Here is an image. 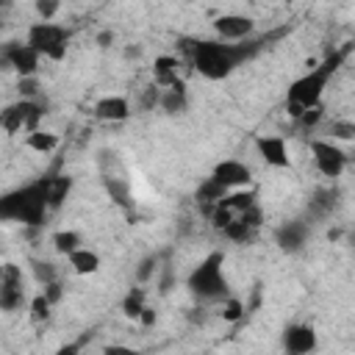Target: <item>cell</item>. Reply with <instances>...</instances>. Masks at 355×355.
<instances>
[{
	"mask_svg": "<svg viewBox=\"0 0 355 355\" xmlns=\"http://www.w3.org/2000/svg\"><path fill=\"white\" fill-rule=\"evenodd\" d=\"M266 39H241V42H225V39H180V53L191 64L194 72H200L208 80H225L236 72L244 61L255 58L261 53Z\"/></svg>",
	"mask_w": 355,
	"mask_h": 355,
	"instance_id": "6da1fadb",
	"label": "cell"
},
{
	"mask_svg": "<svg viewBox=\"0 0 355 355\" xmlns=\"http://www.w3.org/2000/svg\"><path fill=\"white\" fill-rule=\"evenodd\" d=\"M349 50H352L349 42H347L344 47H333L319 64H313L305 75H300V78L288 86V92H286V111H288L294 119H297L302 111H308V108H313V105H322V94H324L327 83H330V78L338 72V67L347 61Z\"/></svg>",
	"mask_w": 355,
	"mask_h": 355,
	"instance_id": "7a4b0ae2",
	"label": "cell"
},
{
	"mask_svg": "<svg viewBox=\"0 0 355 355\" xmlns=\"http://www.w3.org/2000/svg\"><path fill=\"white\" fill-rule=\"evenodd\" d=\"M50 214L47 205V180L36 178L25 186H17L0 194V222H19L25 227H42Z\"/></svg>",
	"mask_w": 355,
	"mask_h": 355,
	"instance_id": "3957f363",
	"label": "cell"
},
{
	"mask_svg": "<svg viewBox=\"0 0 355 355\" xmlns=\"http://www.w3.org/2000/svg\"><path fill=\"white\" fill-rule=\"evenodd\" d=\"M222 266H225V255L219 250H214L189 272L186 286L200 302H219L230 294V283H227Z\"/></svg>",
	"mask_w": 355,
	"mask_h": 355,
	"instance_id": "277c9868",
	"label": "cell"
},
{
	"mask_svg": "<svg viewBox=\"0 0 355 355\" xmlns=\"http://www.w3.org/2000/svg\"><path fill=\"white\" fill-rule=\"evenodd\" d=\"M25 42L42 55V58H50V61H61L67 55V47H69V31L53 19H39L28 28L25 33Z\"/></svg>",
	"mask_w": 355,
	"mask_h": 355,
	"instance_id": "5b68a950",
	"label": "cell"
},
{
	"mask_svg": "<svg viewBox=\"0 0 355 355\" xmlns=\"http://www.w3.org/2000/svg\"><path fill=\"white\" fill-rule=\"evenodd\" d=\"M44 119V105L36 97H19L17 103H8L0 111V128L6 133H31L42 125Z\"/></svg>",
	"mask_w": 355,
	"mask_h": 355,
	"instance_id": "8992f818",
	"label": "cell"
},
{
	"mask_svg": "<svg viewBox=\"0 0 355 355\" xmlns=\"http://www.w3.org/2000/svg\"><path fill=\"white\" fill-rule=\"evenodd\" d=\"M311 155H313L316 169L324 178H330V180L341 178L344 169H347V164H349V155L333 139H311Z\"/></svg>",
	"mask_w": 355,
	"mask_h": 355,
	"instance_id": "52a82bcc",
	"label": "cell"
},
{
	"mask_svg": "<svg viewBox=\"0 0 355 355\" xmlns=\"http://www.w3.org/2000/svg\"><path fill=\"white\" fill-rule=\"evenodd\" d=\"M261 225H263V211H261L258 202H255V205H250V208L233 214V216L227 219V225L222 227V236L230 239V241H236V244H247V241L255 239V233L261 230Z\"/></svg>",
	"mask_w": 355,
	"mask_h": 355,
	"instance_id": "ba28073f",
	"label": "cell"
},
{
	"mask_svg": "<svg viewBox=\"0 0 355 355\" xmlns=\"http://www.w3.org/2000/svg\"><path fill=\"white\" fill-rule=\"evenodd\" d=\"M308 239H311V222L308 219H288V222L277 225V230H275V244L288 255L305 250Z\"/></svg>",
	"mask_w": 355,
	"mask_h": 355,
	"instance_id": "9c48e42d",
	"label": "cell"
},
{
	"mask_svg": "<svg viewBox=\"0 0 355 355\" xmlns=\"http://www.w3.org/2000/svg\"><path fill=\"white\" fill-rule=\"evenodd\" d=\"M214 33L225 42H241L255 33V19L247 14H219L214 19Z\"/></svg>",
	"mask_w": 355,
	"mask_h": 355,
	"instance_id": "30bf717a",
	"label": "cell"
},
{
	"mask_svg": "<svg viewBox=\"0 0 355 355\" xmlns=\"http://www.w3.org/2000/svg\"><path fill=\"white\" fill-rule=\"evenodd\" d=\"M3 58H6V64H8L19 78L36 75V72H39V61H42V55H39L28 42H11V44L3 50Z\"/></svg>",
	"mask_w": 355,
	"mask_h": 355,
	"instance_id": "8fae6325",
	"label": "cell"
},
{
	"mask_svg": "<svg viewBox=\"0 0 355 355\" xmlns=\"http://www.w3.org/2000/svg\"><path fill=\"white\" fill-rule=\"evenodd\" d=\"M25 300L22 288V272L17 263H3V277H0V311H17Z\"/></svg>",
	"mask_w": 355,
	"mask_h": 355,
	"instance_id": "7c38bea8",
	"label": "cell"
},
{
	"mask_svg": "<svg viewBox=\"0 0 355 355\" xmlns=\"http://www.w3.org/2000/svg\"><path fill=\"white\" fill-rule=\"evenodd\" d=\"M211 178H214L216 183H222V186L230 191V189H244V186H250V183H252V169H250L244 161H239V158H225V161H219V164L214 166Z\"/></svg>",
	"mask_w": 355,
	"mask_h": 355,
	"instance_id": "4fadbf2b",
	"label": "cell"
},
{
	"mask_svg": "<svg viewBox=\"0 0 355 355\" xmlns=\"http://www.w3.org/2000/svg\"><path fill=\"white\" fill-rule=\"evenodd\" d=\"M255 150L261 155V161L266 166H275V169H286L291 166V155H288V144L283 136H255Z\"/></svg>",
	"mask_w": 355,
	"mask_h": 355,
	"instance_id": "5bb4252c",
	"label": "cell"
},
{
	"mask_svg": "<svg viewBox=\"0 0 355 355\" xmlns=\"http://www.w3.org/2000/svg\"><path fill=\"white\" fill-rule=\"evenodd\" d=\"M283 349L291 355H308L316 349V330L313 324L305 322H294L283 330Z\"/></svg>",
	"mask_w": 355,
	"mask_h": 355,
	"instance_id": "9a60e30c",
	"label": "cell"
},
{
	"mask_svg": "<svg viewBox=\"0 0 355 355\" xmlns=\"http://www.w3.org/2000/svg\"><path fill=\"white\" fill-rule=\"evenodd\" d=\"M94 116L100 122H125L130 116V103L122 94H108L94 103Z\"/></svg>",
	"mask_w": 355,
	"mask_h": 355,
	"instance_id": "2e32d148",
	"label": "cell"
},
{
	"mask_svg": "<svg viewBox=\"0 0 355 355\" xmlns=\"http://www.w3.org/2000/svg\"><path fill=\"white\" fill-rule=\"evenodd\" d=\"M158 108H161V111H166L169 116L183 114V111L189 108L186 83H183V80H178V83H172V86H164V89H161V97H158Z\"/></svg>",
	"mask_w": 355,
	"mask_h": 355,
	"instance_id": "e0dca14e",
	"label": "cell"
},
{
	"mask_svg": "<svg viewBox=\"0 0 355 355\" xmlns=\"http://www.w3.org/2000/svg\"><path fill=\"white\" fill-rule=\"evenodd\" d=\"M180 58H175V55H158L155 58V67H153V78H155V86H172V83H178V80H183L180 78Z\"/></svg>",
	"mask_w": 355,
	"mask_h": 355,
	"instance_id": "ac0fdd59",
	"label": "cell"
},
{
	"mask_svg": "<svg viewBox=\"0 0 355 355\" xmlns=\"http://www.w3.org/2000/svg\"><path fill=\"white\" fill-rule=\"evenodd\" d=\"M67 261H69V266H72L75 275H94L100 269V255L94 250L83 247V244L75 247L72 252H67Z\"/></svg>",
	"mask_w": 355,
	"mask_h": 355,
	"instance_id": "d6986e66",
	"label": "cell"
},
{
	"mask_svg": "<svg viewBox=\"0 0 355 355\" xmlns=\"http://www.w3.org/2000/svg\"><path fill=\"white\" fill-rule=\"evenodd\" d=\"M44 180H47V205H50V211H55L69 197L72 178L69 175H44Z\"/></svg>",
	"mask_w": 355,
	"mask_h": 355,
	"instance_id": "ffe728a7",
	"label": "cell"
},
{
	"mask_svg": "<svg viewBox=\"0 0 355 355\" xmlns=\"http://www.w3.org/2000/svg\"><path fill=\"white\" fill-rule=\"evenodd\" d=\"M336 205H338V191H336V189H319V191L311 197L308 214H311V219H319V216L333 214Z\"/></svg>",
	"mask_w": 355,
	"mask_h": 355,
	"instance_id": "44dd1931",
	"label": "cell"
},
{
	"mask_svg": "<svg viewBox=\"0 0 355 355\" xmlns=\"http://www.w3.org/2000/svg\"><path fill=\"white\" fill-rule=\"evenodd\" d=\"M58 144H61L58 133H50V130H42V128H36V130H31V133L25 136V147L33 150V153H42V155L53 153Z\"/></svg>",
	"mask_w": 355,
	"mask_h": 355,
	"instance_id": "7402d4cb",
	"label": "cell"
},
{
	"mask_svg": "<svg viewBox=\"0 0 355 355\" xmlns=\"http://www.w3.org/2000/svg\"><path fill=\"white\" fill-rule=\"evenodd\" d=\"M103 183H105L108 197H111L116 205H122V208H130V205H133L130 186H128V180H125V178H119V175H103Z\"/></svg>",
	"mask_w": 355,
	"mask_h": 355,
	"instance_id": "603a6c76",
	"label": "cell"
},
{
	"mask_svg": "<svg viewBox=\"0 0 355 355\" xmlns=\"http://www.w3.org/2000/svg\"><path fill=\"white\" fill-rule=\"evenodd\" d=\"M225 194H227V189H225L222 183H216V180L208 175V178L200 183V189H197V202H200L205 211H211V205H214L216 200H222Z\"/></svg>",
	"mask_w": 355,
	"mask_h": 355,
	"instance_id": "cb8c5ba5",
	"label": "cell"
},
{
	"mask_svg": "<svg viewBox=\"0 0 355 355\" xmlns=\"http://www.w3.org/2000/svg\"><path fill=\"white\" fill-rule=\"evenodd\" d=\"M80 244H83V239H80L78 230H55V233H53V247H55V252H61V255L72 252V250L80 247Z\"/></svg>",
	"mask_w": 355,
	"mask_h": 355,
	"instance_id": "d4e9b609",
	"label": "cell"
},
{
	"mask_svg": "<svg viewBox=\"0 0 355 355\" xmlns=\"http://www.w3.org/2000/svg\"><path fill=\"white\" fill-rule=\"evenodd\" d=\"M141 311H144V288H130L122 300V313L130 319H139Z\"/></svg>",
	"mask_w": 355,
	"mask_h": 355,
	"instance_id": "484cf974",
	"label": "cell"
},
{
	"mask_svg": "<svg viewBox=\"0 0 355 355\" xmlns=\"http://www.w3.org/2000/svg\"><path fill=\"white\" fill-rule=\"evenodd\" d=\"M222 302V319L227 322V324H236V322H241L244 319V302L239 300V297H233V294H227L225 300H219Z\"/></svg>",
	"mask_w": 355,
	"mask_h": 355,
	"instance_id": "4316f807",
	"label": "cell"
},
{
	"mask_svg": "<svg viewBox=\"0 0 355 355\" xmlns=\"http://www.w3.org/2000/svg\"><path fill=\"white\" fill-rule=\"evenodd\" d=\"M327 133L333 141H352L355 139V122L352 119H333Z\"/></svg>",
	"mask_w": 355,
	"mask_h": 355,
	"instance_id": "83f0119b",
	"label": "cell"
},
{
	"mask_svg": "<svg viewBox=\"0 0 355 355\" xmlns=\"http://www.w3.org/2000/svg\"><path fill=\"white\" fill-rule=\"evenodd\" d=\"M50 308H53V302H50L44 294H36V297L31 300V319H33V322H47Z\"/></svg>",
	"mask_w": 355,
	"mask_h": 355,
	"instance_id": "f1b7e54d",
	"label": "cell"
},
{
	"mask_svg": "<svg viewBox=\"0 0 355 355\" xmlns=\"http://www.w3.org/2000/svg\"><path fill=\"white\" fill-rule=\"evenodd\" d=\"M33 277H36V283H39V286H44V283L55 280V277H58V272H55V266H53L50 261H33Z\"/></svg>",
	"mask_w": 355,
	"mask_h": 355,
	"instance_id": "f546056e",
	"label": "cell"
},
{
	"mask_svg": "<svg viewBox=\"0 0 355 355\" xmlns=\"http://www.w3.org/2000/svg\"><path fill=\"white\" fill-rule=\"evenodd\" d=\"M33 8L39 19H55V14L61 11V0H33Z\"/></svg>",
	"mask_w": 355,
	"mask_h": 355,
	"instance_id": "4dcf8cb0",
	"label": "cell"
},
{
	"mask_svg": "<svg viewBox=\"0 0 355 355\" xmlns=\"http://www.w3.org/2000/svg\"><path fill=\"white\" fill-rule=\"evenodd\" d=\"M17 89H19V97H36V94H39V80H36V75L19 78Z\"/></svg>",
	"mask_w": 355,
	"mask_h": 355,
	"instance_id": "1f68e13d",
	"label": "cell"
},
{
	"mask_svg": "<svg viewBox=\"0 0 355 355\" xmlns=\"http://www.w3.org/2000/svg\"><path fill=\"white\" fill-rule=\"evenodd\" d=\"M42 294L55 305V302H61V297H64V288H61V283H58V277L55 280H50V283H44L42 286Z\"/></svg>",
	"mask_w": 355,
	"mask_h": 355,
	"instance_id": "d6a6232c",
	"label": "cell"
},
{
	"mask_svg": "<svg viewBox=\"0 0 355 355\" xmlns=\"http://www.w3.org/2000/svg\"><path fill=\"white\" fill-rule=\"evenodd\" d=\"M189 319H191L194 324H202V322H205V308H191V311H189Z\"/></svg>",
	"mask_w": 355,
	"mask_h": 355,
	"instance_id": "836d02e7",
	"label": "cell"
},
{
	"mask_svg": "<svg viewBox=\"0 0 355 355\" xmlns=\"http://www.w3.org/2000/svg\"><path fill=\"white\" fill-rule=\"evenodd\" d=\"M139 322H141V324H153V322H155V311L144 305V311L139 313Z\"/></svg>",
	"mask_w": 355,
	"mask_h": 355,
	"instance_id": "e575fe53",
	"label": "cell"
},
{
	"mask_svg": "<svg viewBox=\"0 0 355 355\" xmlns=\"http://www.w3.org/2000/svg\"><path fill=\"white\" fill-rule=\"evenodd\" d=\"M153 263H155V258H147V261L141 263V269H139V277H141V280H144V277L153 272Z\"/></svg>",
	"mask_w": 355,
	"mask_h": 355,
	"instance_id": "d590c367",
	"label": "cell"
},
{
	"mask_svg": "<svg viewBox=\"0 0 355 355\" xmlns=\"http://www.w3.org/2000/svg\"><path fill=\"white\" fill-rule=\"evenodd\" d=\"M97 42H100V47H108V44L114 42V33H111V31H105V33H100V36H97Z\"/></svg>",
	"mask_w": 355,
	"mask_h": 355,
	"instance_id": "8d00e7d4",
	"label": "cell"
},
{
	"mask_svg": "<svg viewBox=\"0 0 355 355\" xmlns=\"http://www.w3.org/2000/svg\"><path fill=\"white\" fill-rule=\"evenodd\" d=\"M0 277H3V263H0Z\"/></svg>",
	"mask_w": 355,
	"mask_h": 355,
	"instance_id": "74e56055",
	"label": "cell"
},
{
	"mask_svg": "<svg viewBox=\"0 0 355 355\" xmlns=\"http://www.w3.org/2000/svg\"><path fill=\"white\" fill-rule=\"evenodd\" d=\"M0 36H3V25H0Z\"/></svg>",
	"mask_w": 355,
	"mask_h": 355,
	"instance_id": "f35d334b",
	"label": "cell"
},
{
	"mask_svg": "<svg viewBox=\"0 0 355 355\" xmlns=\"http://www.w3.org/2000/svg\"><path fill=\"white\" fill-rule=\"evenodd\" d=\"M3 3H8V0H0V6H3Z\"/></svg>",
	"mask_w": 355,
	"mask_h": 355,
	"instance_id": "ab89813d",
	"label": "cell"
}]
</instances>
